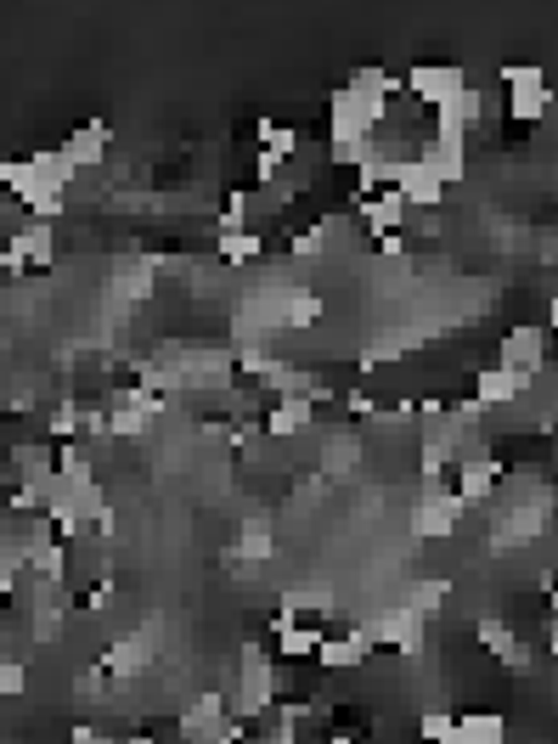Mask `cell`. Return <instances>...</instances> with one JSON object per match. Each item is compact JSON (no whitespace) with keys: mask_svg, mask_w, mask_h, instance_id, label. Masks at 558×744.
<instances>
[{"mask_svg":"<svg viewBox=\"0 0 558 744\" xmlns=\"http://www.w3.org/2000/svg\"><path fill=\"white\" fill-rule=\"evenodd\" d=\"M412 90L423 102L446 108L451 96H463V69H451V62H429V69H412Z\"/></svg>","mask_w":558,"mask_h":744,"instance_id":"1","label":"cell"},{"mask_svg":"<svg viewBox=\"0 0 558 744\" xmlns=\"http://www.w3.org/2000/svg\"><path fill=\"white\" fill-rule=\"evenodd\" d=\"M553 328H558V300H553Z\"/></svg>","mask_w":558,"mask_h":744,"instance_id":"2","label":"cell"}]
</instances>
